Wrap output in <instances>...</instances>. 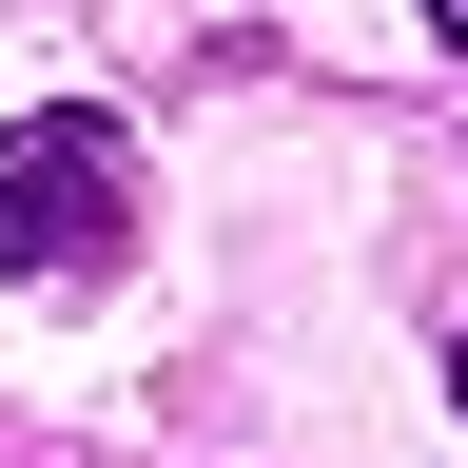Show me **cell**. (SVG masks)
Masks as SVG:
<instances>
[{"label": "cell", "mask_w": 468, "mask_h": 468, "mask_svg": "<svg viewBox=\"0 0 468 468\" xmlns=\"http://www.w3.org/2000/svg\"><path fill=\"white\" fill-rule=\"evenodd\" d=\"M137 254V137L117 117H20L0 137V273L20 292H98Z\"/></svg>", "instance_id": "cell-1"}, {"label": "cell", "mask_w": 468, "mask_h": 468, "mask_svg": "<svg viewBox=\"0 0 468 468\" xmlns=\"http://www.w3.org/2000/svg\"><path fill=\"white\" fill-rule=\"evenodd\" d=\"M449 390H468V351H449Z\"/></svg>", "instance_id": "cell-2"}, {"label": "cell", "mask_w": 468, "mask_h": 468, "mask_svg": "<svg viewBox=\"0 0 468 468\" xmlns=\"http://www.w3.org/2000/svg\"><path fill=\"white\" fill-rule=\"evenodd\" d=\"M449 39H468V0H449Z\"/></svg>", "instance_id": "cell-3"}]
</instances>
